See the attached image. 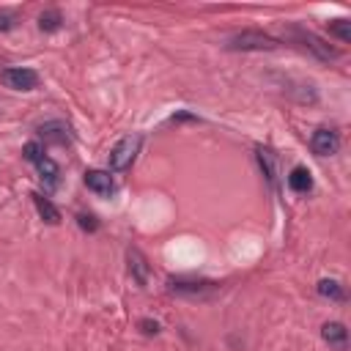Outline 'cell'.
I'll return each mask as SVG.
<instances>
[{
	"label": "cell",
	"instance_id": "cell-1",
	"mask_svg": "<svg viewBox=\"0 0 351 351\" xmlns=\"http://www.w3.org/2000/svg\"><path fill=\"white\" fill-rule=\"evenodd\" d=\"M225 47L228 49H241V52H261V49H274L277 41L263 30H241V33H233Z\"/></svg>",
	"mask_w": 351,
	"mask_h": 351
},
{
	"label": "cell",
	"instance_id": "cell-2",
	"mask_svg": "<svg viewBox=\"0 0 351 351\" xmlns=\"http://www.w3.org/2000/svg\"><path fill=\"white\" fill-rule=\"evenodd\" d=\"M137 148H140V134H126L123 140H118V143L112 145V151H110V167H112L115 173L126 170V167L134 162Z\"/></svg>",
	"mask_w": 351,
	"mask_h": 351
},
{
	"label": "cell",
	"instance_id": "cell-3",
	"mask_svg": "<svg viewBox=\"0 0 351 351\" xmlns=\"http://www.w3.org/2000/svg\"><path fill=\"white\" fill-rule=\"evenodd\" d=\"M0 80L5 88L11 90H33L38 88V71L27 69V66H11V69H3L0 71Z\"/></svg>",
	"mask_w": 351,
	"mask_h": 351
},
{
	"label": "cell",
	"instance_id": "cell-4",
	"mask_svg": "<svg viewBox=\"0 0 351 351\" xmlns=\"http://www.w3.org/2000/svg\"><path fill=\"white\" fill-rule=\"evenodd\" d=\"M288 33H291V36H293V38H296L302 47H307L310 52H315L321 60H335V58L340 55L337 49H332L326 41H321L315 33H310V30H304V27H291Z\"/></svg>",
	"mask_w": 351,
	"mask_h": 351
},
{
	"label": "cell",
	"instance_id": "cell-5",
	"mask_svg": "<svg viewBox=\"0 0 351 351\" xmlns=\"http://www.w3.org/2000/svg\"><path fill=\"white\" fill-rule=\"evenodd\" d=\"M310 148H313L315 156H332V154L340 151V134H337L335 129L321 126V129L313 132V137H310Z\"/></svg>",
	"mask_w": 351,
	"mask_h": 351
},
{
	"label": "cell",
	"instance_id": "cell-6",
	"mask_svg": "<svg viewBox=\"0 0 351 351\" xmlns=\"http://www.w3.org/2000/svg\"><path fill=\"white\" fill-rule=\"evenodd\" d=\"M170 291L173 293H181V296H192V299H206V296H211L217 291V285L214 282H203V280H197V282L170 280Z\"/></svg>",
	"mask_w": 351,
	"mask_h": 351
},
{
	"label": "cell",
	"instance_id": "cell-7",
	"mask_svg": "<svg viewBox=\"0 0 351 351\" xmlns=\"http://www.w3.org/2000/svg\"><path fill=\"white\" fill-rule=\"evenodd\" d=\"M126 261H129V271H132L134 282H137V285H148V277H151L148 258H145L137 247H129V250H126Z\"/></svg>",
	"mask_w": 351,
	"mask_h": 351
},
{
	"label": "cell",
	"instance_id": "cell-8",
	"mask_svg": "<svg viewBox=\"0 0 351 351\" xmlns=\"http://www.w3.org/2000/svg\"><path fill=\"white\" fill-rule=\"evenodd\" d=\"M321 337L329 343V348L335 351H348V329L340 321H326L321 326Z\"/></svg>",
	"mask_w": 351,
	"mask_h": 351
},
{
	"label": "cell",
	"instance_id": "cell-9",
	"mask_svg": "<svg viewBox=\"0 0 351 351\" xmlns=\"http://www.w3.org/2000/svg\"><path fill=\"white\" fill-rule=\"evenodd\" d=\"M85 186H88L90 192L101 195V197H110L112 189H115L112 176H110L107 170H88V173H85Z\"/></svg>",
	"mask_w": 351,
	"mask_h": 351
},
{
	"label": "cell",
	"instance_id": "cell-10",
	"mask_svg": "<svg viewBox=\"0 0 351 351\" xmlns=\"http://www.w3.org/2000/svg\"><path fill=\"white\" fill-rule=\"evenodd\" d=\"M38 134L44 143H55V145H66L69 143V126L63 121H47L38 126Z\"/></svg>",
	"mask_w": 351,
	"mask_h": 351
},
{
	"label": "cell",
	"instance_id": "cell-11",
	"mask_svg": "<svg viewBox=\"0 0 351 351\" xmlns=\"http://www.w3.org/2000/svg\"><path fill=\"white\" fill-rule=\"evenodd\" d=\"M288 189L296 192V195H307L313 189V176L307 167H293L288 173Z\"/></svg>",
	"mask_w": 351,
	"mask_h": 351
},
{
	"label": "cell",
	"instance_id": "cell-12",
	"mask_svg": "<svg viewBox=\"0 0 351 351\" xmlns=\"http://www.w3.org/2000/svg\"><path fill=\"white\" fill-rule=\"evenodd\" d=\"M33 197V203H36V211H38V217L47 222V225H58L60 222V211L44 197V195H30Z\"/></svg>",
	"mask_w": 351,
	"mask_h": 351
},
{
	"label": "cell",
	"instance_id": "cell-13",
	"mask_svg": "<svg viewBox=\"0 0 351 351\" xmlns=\"http://www.w3.org/2000/svg\"><path fill=\"white\" fill-rule=\"evenodd\" d=\"M60 25H63V14H60L58 8H47V11H41V16H38V27H41L44 33H55V30H60Z\"/></svg>",
	"mask_w": 351,
	"mask_h": 351
},
{
	"label": "cell",
	"instance_id": "cell-14",
	"mask_svg": "<svg viewBox=\"0 0 351 351\" xmlns=\"http://www.w3.org/2000/svg\"><path fill=\"white\" fill-rule=\"evenodd\" d=\"M36 167H38L41 178H47V184H49V186H58V176H60V167H58V162H55V159H49V156H41V159L36 162Z\"/></svg>",
	"mask_w": 351,
	"mask_h": 351
},
{
	"label": "cell",
	"instance_id": "cell-15",
	"mask_svg": "<svg viewBox=\"0 0 351 351\" xmlns=\"http://www.w3.org/2000/svg\"><path fill=\"white\" fill-rule=\"evenodd\" d=\"M318 293L326 296V299H335V302H343L346 299V291H343V285L337 280H321L318 282Z\"/></svg>",
	"mask_w": 351,
	"mask_h": 351
},
{
	"label": "cell",
	"instance_id": "cell-16",
	"mask_svg": "<svg viewBox=\"0 0 351 351\" xmlns=\"http://www.w3.org/2000/svg\"><path fill=\"white\" fill-rule=\"evenodd\" d=\"M329 33H332L337 41L348 44V41H351V22H348V19H332V22H329Z\"/></svg>",
	"mask_w": 351,
	"mask_h": 351
},
{
	"label": "cell",
	"instance_id": "cell-17",
	"mask_svg": "<svg viewBox=\"0 0 351 351\" xmlns=\"http://www.w3.org/2000/svg\"><path fill=\"white\" fill-rule=\"evenodd\" d=\"M22 156H25L27 162H33V165H36V162L44 156V148H41V143H36V140H33V143H25V148H22Z\"/></svg>",
	"mask_w": 351,
	"mask_h": 351
},
{
	"label": "cell",
	"instance_id": "cell-18",
	"mask_svg": "<svg viewBox=\"0 0 351 351\" xmlns=\"http://www.w3.org/2000/svg\"><path fill=\"white\" fill-rule=\"evenodd\" d=\"M16 27V14L14 11H0V33Z\"/></svg>",
	"mask_w": 351,
	"mask_h": 351
},
{
	"label": "cell",
	"instance_id": "cell-19",
	"mask_svg": "<svg viewBox=\"0 0 351 351\" xmlns=\"http://www.w3.org/2000/svg\"><path fill=\"white\" fill-rule=\"evenodd\" d=\"M137 326H140L145 335H159V324H156V321H151V318H143Z\"/></svg>",
	"mask_w": 351,
	"mask_h": 351
},
{
	"label": "cell",
	"instance_id": "cell-20",
	"mask_svg": "<svg viewBox=\"0 0 351 351\" xmlns=\"http://www.w3.org/2000/svg\"><path fill=\"white\" fill-rule=\"evenodd\" d=\"M77 222H80V228H82V230H96V228H99V222H96L93 217H85V214H80V217H77Z\"/></svg>",
	"mask_w": 351,
	"mask_h": 351
}]
</instances>
